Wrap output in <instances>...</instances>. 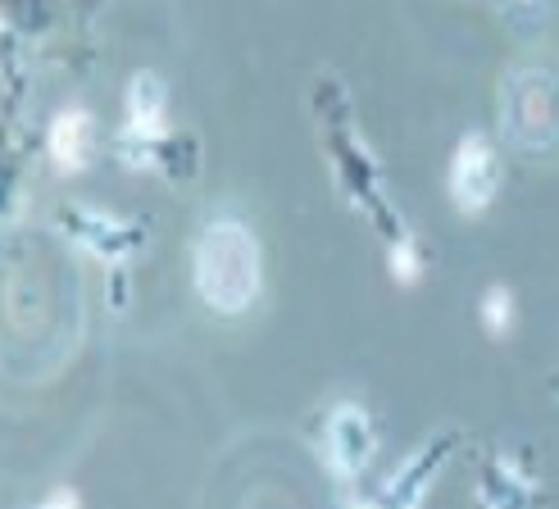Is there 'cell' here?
<instances>
[{
	"instance_id": "8",
	"label": "cell",
	"mask_w": 559,
	"mask_h": 509,
	"mask_svg": "<svg viewBox=\"0 0 559 509\" xmlns=\"http://www.w3.org/2000/svg\"><path fill=\"white\" fill-rule=\"evenodd\" d=\"M483 323H487L491 332H506V328L514 323V300H510V292H500V287L487 292V300H483Z\"/></svg>"
},
{
	"instance_id": "7",
	"label": "cell",
	"mask_w": 559,
	"mask_h": 509,
	"mask_svg": "<svg viewBox=\"0 0 559 509\" xmlns=\"http://www.w3.org/2000/svg\"><path fill=\"white\" fill-rule=\"evenodd\" d=\"M496 14L506 19L510 33L537 37L542 27H550V19L559 14V0H496Z\"/></svg>"
},
{
	"instance_id": "2",
	"label": "cell",
	"mask_w": 559,
	"mask_h": 509,
	"mask_svg": "<svg viewBox=\"0 0 559 509\" xmlns=\"http://www.w3.org/2000/svg\"><path fill=\"white\" fill-rule=\"evenodd\" d=\"M500 132L519 155H559V69L519 64L500 82Z\"/></svg>"
},
{
	"instance_id": "6",
	"label": "cell",
	"mask_w": 559,
	"mask_h": 509,
	"mask_svg": "<svg viewBox=\"0 0 559 509\" xmlns=\"http://www.w3.org/2000/svg\"><path fill=\"white\" fill-rule=\"evenodd\" d=\"M164 109H169V92L155 73H136L128 87V128L136 137H159L164 132Z\"/></svg>"
},
{
	"instance_id": "3",
	"label": "cell",
	"mask_w": 559,
	"mask_h": 509,
	"mask_svg": "<svg viewBox=\"0 0 559 509\" xmlns=\"http://www.w3.org/2000/svg\"><path fill=\"white\" fill-rule=\"evenodd\" d=\"M445 191H451V201L460 214H483L496 191H500V155L487 137L468 132L455 155H451V168H445Z\"/></svg>"
},
{
	"instance_id": "1",
	"label": "cell",
	"mask_w": 559,
	"mask_h": 509,
	"mask_svg": "<svg viewBox=\"0 0 559 509\" xmlns=\"http://www.w3.org/2000/svg\"><path fill=\"white\" fill-rule=\"evenodd\" d=\"M195 292L218 315H246L264 292L260 237L237 218H210L191 246Z\"/></svg>"
},
{
	"instance_id": "9",
	"label": "cell",
	"mask_w": 559,
	"mask_h": 509,
	"mask_svg": "<svg viewBox=\"0 0 559 509\" xmlns=\"http://www.w3.org/2000/svg\"><path fill=\"white\" fill-rule=\"evenodd\" d=\"M391 273H396L401 282H414V277H418V260H414V250H409V246H396V250H391Z\"/></svg>"
},
{
	"instance_id": "10",
	"label": "cell",
	"mask_w": 559,
	"mask_h": 509,
	"mask_svg": "<svg viewBox=\"0 0 559 509\" xmlns=\"http://www.w3.org/2000/svg\"><path fill=\"white\" fill-rule=\"evenodd\" d=\"M41 509H82L78 505V496L73 492H55V496H46V505Z\"/></svg>"
},
{
	"instance_id": "5",
	"label": "cell",
	"mask_w": 559,
	"mask_h": 509,
	"mask_svg": "<svg viewBox=\"0 0 559 509\" xmlns=\"http://www.w3.org/2000/svg\"><path fill=\"white\" fill-rule=\"evenodd\" d=\"M50 159L64 168V174H78L82 164L92 159V115H82V109H69V115H60L50 123Z\"/></svg>"
},
{
	"instance_id": "4",
	"label": "cell",
	"mask_w": 559,
	"mask_h": 509,
	"mask_svg": "<svg viewBox=\"0 0 559 509\" xmlns=\"http://www.w3.org/2000/svg\"><path fill=\"white\" fill-rule=\"evenodd\" d=\"M373 423L359 405H337L323 423V464L337 477H355L373 460Z\"/></svg>"
},
{
	"instance_id": "11",
	"label": "cell",
	"mask_w": 559,
	"mask_h": 509,
	"mask_svg": "<svg viewBox=\"0 0 559 509\" xmlns=\"http://www.w3.org/2000/svg\"><path fill=\"white\" fill-rule=\"evenodd\" d=\"M355 509H373V505H355Z\"/></svg>"
}]
</instances>
